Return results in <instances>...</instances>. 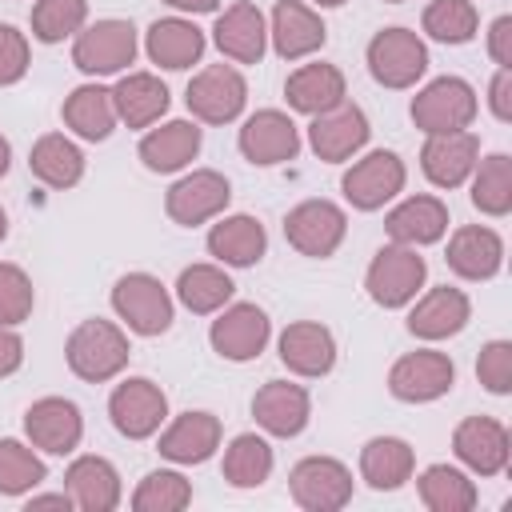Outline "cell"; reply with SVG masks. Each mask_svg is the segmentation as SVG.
Listing matches in <instances>:
<instances>
[{"mask_svg": "<svg viewBox=\"0 0 512 512\" xmlns=\"http://www.w3.org/2000/svg\"><path fill=\"white\" fill-rule=\"evenodd\" d=\"M280 360L296 376H324L336 364V340L316 320H296L280 332Z\"/></svg>", "mask_w": 512, "mask_h": 512, "instance_id": "obj_22", "label": "cell"}, {"mask_svg": "<svg viewBox=\"0 0 512 512\" xmlns=\"http://www.w3.org/2000/svg\"><path fill=\"white\" fill-rule=\"evenodd\" d=\"M232 288H236V284H232L228 272L216 268V264H192V268H184L180 280H176L180 304H184L188 312H196V316H208V312L224 308V304L232 300Z\"/></svg>", "mask_w": 512, "mask_h": 512, "instance_id": "obj_38", "label": "cell"}, {"mask_svg": "<svg viewBox=\"0 0 512 512\" xmlns=\"http://www.w3.org/2000/svg\"><path fill=\"white\" fill-rule=\"evenodd\" d=\"M320 8H336V4H344V0H316Z\"/></svg>", "mask_w": 512, "mask_h": 512, "instance_id": "obj_55", "label": "cell"}, {"mask_svg": "<svg viewBox=\"0 0 512 512\" xmlns=\"http://www.w3.org/2000/svg\"><path fill=\"white\" fill-rule=\"evenodd\" d=\"M476 376L488 392L504 396L512 392V344L508 340H492L480 348V360H476Z\"/></svg>", "mask_w": 512, "mask_h": 512, "instance_id": "obj_46", "label": "cell"}, {"mask_svg": "<svg viewBox=\"0 0 512 512\" xmlns=\"http://www.w3.org/2000/svg\"><path fill=\"white\" fill-rule=\"evenodd\" d=\"M8 236V216H4V208H0V240Z\"/></svg>", "mask_w": 512, "mask_h": 512, "instance_id": "obj_54", "label": "cell"}, {"mask_svg": "<svg viewBox=\"0 0 512 512\" xmlns=\"http://www.w3.org/2000/svg\"><path fill=\"white\" fill-rule=\"evenodd\" d=\"M448 268L464 280H488L504 264V240L484 224H464L448 240Z\"/></svg>", "mask_w": 512, "mask_h": 512, "instance_id": "obj_20", "label": "cell"}, {"mask_svg": "<svg viewBox=\"0 0 512 512\" xmlns=\"http://www.w3.org/2000/svg\"><path fill=\"white\" fill-rule=\"evenodd\" d=\"M384 228H388V236H392L396 244H408V248L432 244V240H440L444 228H448V208H444V200H436V196H408L404 204H396V208L388 212Z\"/></svg>", "mask_w": 512, "mask_h": 512, "instance_id": "obj_30", "label": "cell"}, {"mask_svg": "<svg viewBox=\"0 0 512 512\" xmlns=\"http://www.w3.org/2000/svg\"><path fill=\"white\" fill-rule=\"evenodd\" d=\"M452 452H456L472 472L496 476V472L508 468V452H512L508 428H504L500 420H492V416H468V420H460L456 432H452Z\"/></svg>", "mask_w": 512, "mask_h": 512, "instance_id": "obj_17", "label": "cell"}, {"mask_svg": "<svg viewBox=\"0 0 512 512\" xmlns=\"http://www.w3.org/2000/svg\"><path fill=\"white\" fill-rule=\"evenodd\" d=\"M64 488L80 512H112L120 504V476L104 456H80L64 472Z\"/></svg>", "mask_w": 512, "mask_h": 512, "instance_id": "obj_27", "label": "cell"}, {"mask_svg": "<svg viewBox=\"0 0 512 512\" xmlns=\"http://www.w3.org/2000/svg\"><path fill=\"white\" fill-rule=\"evenodd\" d=\"M292 500L308 512H340L352 500V472L332 456H304L288 476Z\"/></svg>", "mask_w": 512, "mask_h": 512, "instance_id": "obj_8", "label": "cell"}, {"mask_svg": "<svg viewBox=\"0 0 512 512\" xmlns=\"http://www.w3.org/2000/svg\"><path fill=\"white\" fill-rule=\"evenodd\" d=\"M28 168L40 184L48 188H72L80 176H84V156L80 148L60 136V132H44L36 144H32V156H28Z\"/></svg>", "mask_w": 512, "mask_h": 512, "instance_id": "obj_36", "label": "cell"}, {"mask_svg": "<svg viewBox=\"0 0 512 512\" xmlns=\"http://www.w3.org/2000/svg\"><path fill=\"white\" fill-rule=\"evenodd\" d=\"M424 276H428V264H424V256H416V248L388 244V248H380L372 256L364 284H368V296L380 308H404L420 292Z\"/></svg>", "mask_w": 512, "mask_h": 512, "instance_id": "obj_3", "label": "cell"}, {"mask_svg": "<svg viewBox=\"0 0 512 512\" xmlns=\"http://www.w3.org/2000/svg\"><path fill=\"white\" fill-rule=\"evenodd\" d=\"M480 168L472 180V204L484 216H508L512 212V160L504 152H492L488 160H476Z\"/></svg>", "mask_w": 512, "mask_h": 512, "instance_id": "obj_40", "label": "cell"}, {"mask_svg": "<svg viewBox=\"0 0 512 512\" xmlns=\"http://www.w3.org/2000/svg\"><path fill=\"white\" fill-rule=\"evenodd\" d=\"M272 472V448L256 432H240L224 448V480L232 488H260Z\"/></svg>", "mask_w": 512, "mask_h": 512, "instance_id": "obj_39", "label": "cell"}, {"mask_svg": "<svg viewBox=\"0 0 512 512\" xmlns=\"http://www.w3.org/2000/svg\"><path fill=\"white\" fill-rule=\"evenodd\" d=\"M348 232V216L344 208H336L332 200H304L284 216V236L300 256L324 260L340 248Z\"/></svg>", "mask_w": 512, "mask_h": 512, "instance_id": "obj_7", "label": "cell"}, {"mask_svg": "<svg viewBox=\"0 0 512 512\" xmlns=\"http://www.w3.org/2000/svg\"><path fill=\"white\" fill-rule=\"evenodd\" d=\"M24 432L36 448L52 452V456H64L80 444L84 436V420H80V408L64 396H44L36 400L28 412H24Z\"/></svg>", "mask_w": 512, "mask_h": 512, "instance_id": "obj_19", "label": "cell"}, {"mask_svg": "<svg viewBox=\"0 0 512 512\" xmlns=\"http://www.w3.org/2000/svg\"><path fill=\"white\" fill-rule=\"evenodd\" d=\"M164 4H172L180 12H216L220 0H164Z\"/></svg>", "mask_w": 512, "mask_h": 512, "instance_id": "obj_52", "label": "cell"}, {"mask_svg": "<svg viewBox=\"0 0 512 512\" xmlns=\"http://www.w3.org/2000/svg\"><path fill=\"white\" fill-rule=\"evenodd\" d=\"M136 60V28L128 20H96L72 44V64L88 76H112Z\"/></svg>", "mask_w": 512, "mask_h": 512, "instance_id": "obj_6", "label": "cell"}, {"mask_svg": "<svg viewBox=\"0 0 512 512\" xmlns=\"http://www.w3.org/2000/svg\"><path fill=\"white\" fill-rule=\"evenodd\" d=\"M108 416L116 424L120 436L128 440H144L152 436L164 416H168V396L160 392V384H152L148 376H128L124 384H116V392L108 396Z\"/></svg>", "mask_w": 512, "mask_h": 512, "instance_id": "obj_9", "label": "cell"}, {"mask_svg": "<svg viewBox=\"0 0 512 512\" xmlns=\"http://www.w3.org/2000/svg\"><path fill=\"white\" fill-rule=\"evenodd\" d=\"M468 312H472L468 296L460 288L440 284L416 300V308L408 312V332L420 340H448L468 324Z\"/></svg>", "mask_w": 512, "mask_h": 512, "instance_id": "obj_21", "label": "cell"}, {"mask_svg": "<svg viewBox=\"0 0 512 512\" xmlns=\"http://www.w3.org/2000/svg\"><path fill=\"white\" fill-rule=\"evenodd\" d=\"M220 448V420L212 412H184L160 432V456L176 464H204Z\"/></svg>", "mask_w": 512, "mask_h": 512, "instance_id": "obj_26", "label": "cell"}, {"mask_svg": "<svg viewBox=\"0 0 512 512\" xmlns=\"http://www.w3.org/2000/svg\"><path fill=\"white\" fill-rule=\"evenodd\" d=\"M428 68V48L408 28H384L368 44V72L384 88H412Z\"/></svg>", "mask_w": 512, "mask_h": 512, "instance_id": "obj_4", "label": "cell"}, {"mask_svg": "<svg viewBox=\"0 0 512 512\" xmlns=\"http://www.w3.org/2000/svg\"><path fill=\"white\" fill-rule=\"evenodd\" d=\"M488 52L500 68H512V16H500L492 20V32H488Z\"/></svg>", "mask_w": 512, "mask_h": 512, "instance_id": "obj_49", "label": "cell"}, {"mask_svg": "<svg viewBox=\"0 0 512 512\" xmlns=\"http://www.w3.org/2000/svg\"><path fill=\"white\" fill-rule=\"evenodd\" d=\"M240 152L252 164H284L300 152V132H296L292 116H284L276 108H260L240 128Z\"/></svg>", "mask_w": 512, "mask_h": 512, "instance_id": "obj_18", "label": "cell"}, {"mask_svg": "<svg viewBox=\"0 0 512 512\" xmlns=\"http://www.w3.org/2000/svg\"><path fill=\"white\" fill-rule=\"evenodd\" d=\"M152 64L168 68V72H180L188 64L200 60L204 52V32L192 24V20H180V16H168V20H156L148 28V40H144Z\"/></svg>", "mask_w": 512, "mask_h": 512, "instance_id": "obj_32", "label": "cell"}, {"mask_svg": "<svg viewBox=\"0 0 512 512\" xmlns=\"http://www.w3.org/2000/svg\"><path fill=\"white\" fill-rule=\"evenodd\" d=\"M308 412H312L308 392L300 384H288V380H268L252 396V416L272 436H296V432H304Z\"/></svg>", "mask_w": 512, "mask_h": 512, "instance_id": "obj_23", "label": "cell"}, {"mask_svg": "<svg viewBox=\"0 0 512 512\" xmlns=\"http://www.w3.org/2000/svg\"><path fill=\"white\" fill-rule=\"evenodd\" d=\"M32 300H36V292H32L28 272L16 264H0V324L4 328L24 324L32 316Z\"/></svg>", "mask_w": 512, "mask_h": 512, "instance_id": "obj_45", "label": "cell"}, {"mask_svg": "<svg viewBox=\"0 0 512 512\" xmlns=\"http://www.w3.org/2000/svg\"><path fill=\"white\" fill-rule=\"evenodd\" d=\"M192 504V484L180 472H148L140 480V488L132 492V508L136 512H180Z\"/></svg>", "mask_w": 512, "mask_h": 512, "instance_id": "obj_42", "label": "cell"}, {"mask_svg": "<svg viewBox=\"0 0 512 512\" xmlns=\"http://www.w3.org/2000/svg\"><path fill=\"white\" fill-rule=\"evenodd\" d=\"M212 32H216V48L236 64H256L264 56L268 28H264V16H260V8L252 0H240L224 16H216Z\"/></svg>", "mask_w": 512, "mask_h": 512, "instance_id": "obj_24", "label": "cell"}, {"mask_svg": "<svg viewBox=\"0 0 512 512\" xmlns=\"http://www.w3.org/2000/svg\"><path fill=\"white\" fill-rule=\"evenodd\" d=\"M456 384V368L444 352H432V348H420V352H408L392 364L388 372V388L396 400L404 404H424V400H436L444 396L448 388Z\"/></svg>", "mask_w": 512, "mask_h": 512, "instance_id": "obj_12", "label": "cell"}, {"mask_svg": "<svg viewBox=\"0 0 512 512\" xmlns=\"http://www.w3.org/2000/svg\"><path fill=\"white\" fill-rule=\"evenodd\" d=\"M272 48L284 56V60H300V56H308V52H316L320 44H324V36H328V28H324V20L308 8V4H300V0H280L276 8H272Z\"/></svg>", "mask_w": 512, "mask_h": 512, "instance_id": "obj_25", "label": "cell"}, {"mask_svg": "<svg viewBox=\"0 0 512 512\" xmlns=\"http://www.w3.org/2000/svg\"><path fill=\"white\" fill-rule=\"evenodd\" d=\"M476 160H480V140L468 128H460V132H436L420 148V168H424V176L436 188H460L472 176Z\"/></svg>", "mask_w": 512, "mask_h": 512, "instance_id": "obj_15", "label": "cell"}, {"mask_svg": "<svg viewBox=\"0 0 512 512\" xmlns=\"http://www.w3.org/2000/svg\"><path fill=\"white\" fill-rule=\"evenodd\" d=\"M112 308H116V316H120L132 332H140V336H160V332H168V324H172L168 288H164L156 276H148V272H128V276H120L116 288H112Z\"/></svg>", "mask_w": 512, "mask_h": 512, "instance_id": "obj_5", "label": "cell"}, {"mask_svg": "<svg viewBox=\"0 0 512 512\" xmlns=\"http://www.w3.org/2000/svg\"><path fill=\"white\" fill-rule=\"evenodd\" d=\"M268 336H272V324H268L264 308H256V304H232V308H224L220 320H212V332H208L212 348L224 360H236V364L260 356L264 344H268Z\"/></svg>", "mask_w": 512, "mask_h": 512, "instance_id": "obj_16", "label": "cell"}, {"mask_svg": "<svg viewBox=\"0 0 512 512\" xmlns=\"http://www.w3.org/2000/svg\"><path fill=\"white\" fill-rule=\"evenodd\" d=\"M128 336L112 324V320H84L72 328L68 344H64V360L68 368L88 380V384H104L112 380L124 364H128Z\"/></svg>", "mask_w": 512, "mask_h": 512, "instance_id": "obj_1", "label": "cell"}, {"mask_svg": "<svg viewBox=\"0 0 512 512\" xmlns=\"http://www.w3.org/2000/svg\"><path fill=\"white\" fill-rule=\"evenodd\" d=\"M340 188H344V200L352 208L376 212V208H384L404 188V160L396 152H384V148L380 152H368L364 160H356L344 172Z\"/></svg>", "mask_w": 512, "mask_h": 512, "instance_id": "obj_11", "label": "cell"}, {"mask_svg": "<svg viewBox=\"0 0 512 512\" xmlns=\"http://www.w3.org/2000/svg\"><path fill=\"white\" fill-rule=\"evenodd\" d=\"M188 112L204 124H228L244 112V100H248V84L236 68L228 64H212L204 72L192 76L188 84Z\"/></svg>", "mask_w": 512, "mask_h": 512, "instance_id": "obj_10", "label": "cell"}, {"mask_svg": "<svg viewBox=\"0 0 512 512\" xmlns=\"http://www.w3.org/2000/svg\"><path fill=\"white\" fill-rule=\"evenodd\" d=\"M228 200H232L228 180H224L220 172H212V168H200V172H192V176H180V180L168 188L164 208H168V216H172L176 224L196 228V224L220 216V212L228 208Z\"/></svg>", "mask_w": 512, "mask_h": 512, "instance_id": "obj_13", "label": "cell"}, {"mask_svg": "<svg viewBox=\"0 0 512 512\" xmlns=\"http://www.w3.org/2000/svg\"><path fill=\"white\" fill-rule=\"evenodd\" d=\"M200 152V128L192 120H168L140 140V160L148 172H180Z\"/></svg>", "mask_w": 512, "mask_h": 512, "instance_id": "obj_29", "label": "cell"}, {"mask_svg": "<svg viewBox=\"0 0 512 512\" xmlns=\"http://www.w3.org/2000/svg\"><path fill=\"white\" fill-rule=\"evenodd\" d=\"M488 104H492V116L496 120H512V68H500L488 84Z\"/></svg>", "mask_w": 512, "mask_h": 512, "instance_id": "obj_48", "label": "cell"}, {"mask_svg": "<svg viewBox=\"0 0 512 512\" xmlns=\"http://www.w3.org/2000/svg\"><path fill=\"white\" fill-rule=\"evenodd\" d=\"M112 100H116V116L128 128H148L152 120H160L168 112V88L152 72H128L112 88Z\"/></svg>", "mask_w": 512, "mask_h": 512, "instance_id": "obj_33", "label": "cell"}, {"mask_svg": "<svg viewBox=\"0 0 512 512\" xmlns=\"http://www.w3.org/2000/svg\"><path fill=\"white\" fill-rule=\"evenodd\" d=\"M476 4L472 0H432L424 8V32L440 44H468L476 36Z\"/></svg>", "mask_w": 512, "mask_h": 512, "instance_id": "obj_41", "label": "cell"}, {"mask_svg": "<svg viewBox=\"0 0 512 512\" xmlns=\"http://www.w3.org/2000/svg\"><path fill=\"white\" fill-rule=\"evenodd\" d=\"M368 132H372V128H368L364 108L340 100L336 108L312 116V124H308V144H312V152H316L320 160L340 164V160H348L352 152H360V148L368 144Z\"/></svg>", "mask_w": 512, "mask_h": 512, "instance_id": "obj_14", "label": "cell"}, {"mask_svg": "<svg viewBox=\"0 0 512 512\" xmlns=\"http://www.w3.org/2000/svg\"><path fill=\"white\" fill-rule=\"evenodd\" d=\"M8 164H12V144H8L4 136H0V176L8 172Z\"/></svg>", "mask_w": 512, "mask_h": 512, "instance_id": "obj_53", "label": "cell"}, {"mask_svg": "<svg viewBox=\"0 0 512 512\" xmlns=\"http://www.w3.org/2000/svg\"><path fill=\"white\" fill-rule=\"evenodd\" d=\"M116 100H112V88H100V84H80L68 100H64V124L84 136V140H104L112 128H116Z\"/></svg>", "mask_w": 512, "mask_h": 512, "instance_id": "obj_35", "label": "cell"}, {"mask_svg": "<svg viewBox=\"0 0 512 512\" xmlns=\"http://www.w3.org/2000/svg\"><path fill=\"white\" fill-rule=\"evenodd\" d=\"M44 476L48 468L32 448H24L20 440H0V492L4 496H20L36 488Z\"/></svg>", "mask_w": 512, "mask_h": 512, "instance_id": "obj_44", "label": "cell"}, {"mask_svg": "<svg viewBox=\"0 0 512 512\" xmlns=\"http://www.w3.org/2000/svg\"><path fill=\"white\" fill-rule=\"evenodd\" d=\"M28 72V40L12 24H0V84H16Z\"/></svg>", "mask_w": 512, "mask_h": 512, "instance_id": "obj_47", "label": "cell"}, {"mask_svg": "<svg viewBox=\"0 0 512 512\" xmlns=\"http://www.w3.org/2000/svg\"><path fill=\"white\" fill-rule=\"evenodd\" d=\"M284 96L296 112L304 116H320L328 108H336L344 100V72L336 64H300L288 84H284Z\"/></svg>", "mask_w": 512, "mask_h": 512, "instance_id": "obj_28", "label": "cell"}, {"mask_svg": "<svg viewBox=\"0 0 512 512\" xmlns=\"http://www.w3.org/2000/svg\"><path fill=\"white\" fill-rule=\"evenodd\" d=\"M388 4H400V0H388Z\"/></svg>", "mask_w": 512, "mask_h": 512, "instance_id": "obj_56", "label": "cell"}, {"mask_svg": "<svg viewBox=\"0 0 512 512\" xmlns=\"http://www.w3.org/2000/svg\"><path fill=\"white\" fill-rule=\"evenodd\" d=\"M412 120L420 132L436 136V132H460L476 120V92L468 80L460 76H436L432 84H424L412 100Z\"/></svg>", "mask_w": 512, "mask_h": 512, "instance_id": "obj_2", "label": "cell"}, {"mask_svg": "<svg viewBox=\"0 0 512 512\" xmlns=\"http://www.w3.org/2000/svg\"><path fill=\"white\" fill-rule=\"evenodd\" d=\"M412 464H416L412 448L396 436H376L360 448V476L376 492H396L412 476Z\"/></svg>", "mask_w": 512, "mask_h": 512, "instance_id": "obj_34", "label": "cell"}, {"mask_svg": "<svg viewBox=\"0 0 512 512\" xmlns=\"http://www.w3.org/2000/svg\"><path fill=\"white\" fill-rule=\"evenodd\" d=\"M88 20V0H36L32 8V36L44 44H56L72 32H80Z\"/></svg>", "mask_w": 512, "mask_h": 512, "instance_id": "obj_43", "label": "cell"}, {"mask_svg": "<svg viewBox=\"0 0 512 512\" xmlns=\"http://www.w3.org/2000/svg\"><path fill=\"white\" fill-rule=\"evenodd\" d=\"M268 248V236H264V224L256 216H224L220 224H212L208 232V252L220 260V264H232V268H248L264 256Z\"/></svg>", "mask_w": 512, "mask_h": 512, "instance_id": "obj_31", "label": "cell"}, {"mask_svg": "<svg viewBox=\"0 0 512 512\" xmlns=\"http://www.w3.org/2000/svg\"><path fill=\"white\" fill-rule=\"evenodd\" d=\"M20 360H24V340L0 324V376H12L20 368Z\"/></svg>", "mask_w": 512, "mask_h": 512, "instance_id": "obj_50", "label": "cell"}, {"mask_svg": "<svg viewBox=\"0 0 512 512\" xmlns=\"http://www.w3.org/2000/svg\"><path fill=\"white\" fill-rule=\"evenodd\" d=\"M36 508H72V496L68 492H44V496H32L28 500V512H36Z\"/></svg>", "mask_w": 512, "mask_h": 512, "instance_id": "obj_51", "label": "cell"}, {"mask_svg": "<svg viewBox=\"0 0 512 512\" xmlns=\"http://www.w3.org/2000/svg\"><path fill=\"white\" fill-rule=\"evenodd\" d=\"M416 492H420L424 508H432V512H468V508H476V484L452 464L424 468L420 480H416Z\"/></svg>", "mask_w": 512, "mask_h": 512, "instance_id": "obj_37", "label": "cell"}]
</instances>
